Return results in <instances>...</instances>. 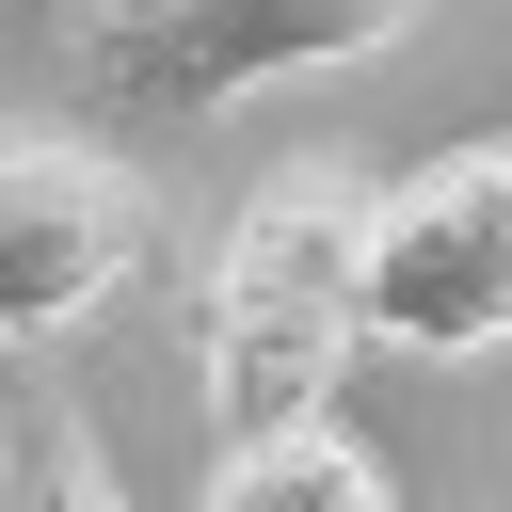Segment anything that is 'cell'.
Wrapping results in <instances>:
<instances>
[{"label":"cell","mask_w":512,"mask_h":512,"mask_svg":"<svg viewBox=\"0 0 512 512\" xmlns=\"http://www.w3.org/2000/svg\"><path fill=\"white\" fill-rule=\"evenodd\" d=\"M192 512H400V480H384L336 416H304V432L208 448V496H192Z\"/></svg>","instance_id":"5b68a950"},{"label":"cell","mask_w":512,"mask_h":512,"mask_svg":"<svg viewBox=\"0 0 512 512\" xmlns=\"http://www.w3.org/2000/svg\"><path fill=\"white\" fill-rule=\"evenodd\" d=\"M144 256H160V192H144L112 144H80V128L0 144V352L64 336V320L112 304Z\"/></svg>","instance_id":"3957f363"},{"label":"cell","mask_w":512,"mask_h":512,"mask_svg":"<svg viewBox=\"0 0 512 512\" xmlns=\"http://www.w3.org/2000/svg\"><path fill=\"white\" fill-rule=\"evenodd\" d=\"M16 16H80V0H16Z\"/></svg>","instance_id":"ba28073f"},{"label":"cell","mask_w":512,"mask_h":512,"mask_svg":"<svg viewBox=\"0 0 512 512\" xmlns=\"http://www.w3.org/2000/svg\"><path fill=\"white\" fill-rule=\"evenodd\" d=\"M368 352V176L336 160H272L192 288V384H208V448L304 432L336 416V368Z\"/></svg>","instance_id":"6da1fadb"},{"label":"cell","mask_w":512,"mask_h":512,"mask_svg":"<svg viewBox=\"0 0 512 512\" xmlns=\"http://www.w3.org/2000/svg\"><path fill=\"white\" fill-rule=\"evenodd\" d=\"M368 352H512V128L368 192Z\"/></svg>","instance_id":"7a4b0ae2"},{"label":"cell","mask_w":512,"mask_h":512,"mask_svg":"<svg viewBox=\"0 0 512 512\" xmlns=\"http://www.w3.org/2000/svg\"><path fill=\"white\" fill-rule=\"evenodd\" d=\"M112 16H160V0H96V32H112Z\"/></svg>","instance_id":"52a82bcc"},{"label":"cell","mask_w":512,"mask_h":512,"mask_svg":"<svg viewBox=\"0 0 512 512\" xmlns=\"http://www.w3.org/2000/svg\"><path fill=\"white\" fill-rule=\"evenodd\" d=\"M0 512H128V480H112V448L80 432V400H16V448H0Z\"/></svg>","instance_id":"8992f818"},{"label":"cell","mask_w":512,"mask_h":512,"mask_svg":"<svg viewBox=\"0 0 512 512\" xmlns=\"http://www.w3.org/2000/svg\"><path fill=\"white\" fill-rule=\"evenodd\" d=\"M432 0H160V16H112L96 32V80L128 112H224L256 80H320V64H368L400 48Z\"/></svg>","instance_id":"277c9868"}]
</instances>
